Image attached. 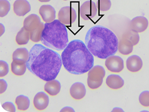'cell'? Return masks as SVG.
<instances>
[{
	"label": "cell",
	"instance_id": "cell-33",
	"mask_svg": "<svg viewBox=\"0 0 149 112\" xmlns=\"http://www.w3.org/2000/svg\"><path fill=\"white\" fill-rule=\"evenodd\" d=\"M64 1H67V0H64Z\"/></svg>",
	"mask_w": 149,
	"mask_h": 112
},
{
	"label": "cell",
	"instance_id": "cell-9",
	"mask_svg": "<svg viewBox=\"0 0 149 112\" xmlns=\"http://www.w3.org/2000/svg\"><path fill=\"white\" fill-rule=\"evenodd\" d=\"M149 25L148 20L143 16H137L131 21L130 29L138 33H142L146 30Z\"/></svg>",
	"mask_w": 149,
	"mask_h": 112
},
{
	"label": "cell",
	"instance_id": "cell-4",
	"mask_svg": "<svg viewBox=\"0 0 149 112\" xmlns=\"http://www.w3.org/2000/svg\"><path fill=\"white\" fill-rule=\"evenodd\" d=\"M41 43L48 48L61 51L68 44V36L67 28L58 20L45 24L42 34Z\"/></svg>",
	"mask_w": 149,
	"mask_h": 112
},
{
	"label": "cell",
	"instance_id": "cell-11",
	"mask_svg": "<svg viewBox=\"0 0 149 112\" xmlns=\"http://www.w3.org/2000/svg\"><path fill=\"white\" fill-rule=\"evenodd\" d=\"M49 97L44 92H39L36 94L33 99V105L36 109L42 111L45 109L49 105Z\"/></svg>",
	"mask_w": 149,
	"mask_h": 112
},
{
	"label": "cell",
	"instance_id": "cell-29",
	"mask_svg": "<svg viewBox=\"0 0 149 112\" xmlns=\"http://www.w3.org/2000/svg\"><path fill=\"white\" fill-rule=\"evenodd\" d=\"M2 108L6 111L10 112H16V108L14 104L10 102H5L2 105Z\"/></svg>",
	"mask_w": 149,
	"mask_h": 112
},
{
	"label": "cell",
	"instance_id": "cell-13",
	"mask_svg": "<svg viewBox=\"0 0 149 112\" xmlns=\"http://www.w3.org/2000/svg\"><path fill=\"white\" fill-rule=\"evenodd\" d=\"M143 66V62L141 58L138 55H132L128 57L126 60V67L131 73L139 71Z\"/></svg>",
	"mask_w": 149,
	"mask_h": 112
},
{
	"label": "cell",
	"instance_id": "cell-27",
	"mask_svg": "<svg viewBox=\"0 0 149 112\" xmlns=\"http://www.w3.org/2000/svg\"><path fill=\"white\" fill-rule=\"evenodd\" d=\"M98 8L102 12H106L111 8V2L110 0H99Z\"/></svg>",
	"mask_w": 149,
	"mask_h": 112
},
{
	"label": "cell",
	"instance_id": "cell-21",
	"mask_svg": "<svg viewBox=\"0 0 149 112\" xmlns=\"http://www.w3.org/2000/svg\"><path fill=\"white\" fill-rule=\"evenodd\" d=\"M29 58V52L25 48H19L16 50L12 56L13 60H17L27 62Z\"/></svg>",
	"mask_w": 149,
	"mask_h": 112
},
{
	"label": "cell",
	"instance_id": "cell-20",
	"mask_svg": "<svg viewBox=\"0 0 149 112\" xmlns=\"http://www.w3.org/2000/svg\"><path fill=\"white\" fill-rule=\"evenodd\" d=\"M30 39V32L24 27L22 28L17 33L16 37V41L19 46L26 44Z\"/></svg>",
	"mask_w": 149,
	"mask_h": 112
},
{
	"label": "cell",
	"instance_id": "cell-24",
	"mask_svg": "<svg viewBox=\"0 0 149 112\" xmlns=\"http://www.w3.org/2000/svg\"><path fill=\"white\" fill-rule=\"evenodd\" d=\"M122 37L130 41L134 46H136L139 41V35L138 33L131 29L124 33Z\"/></svg>",
	"mask_w": 149,
	"mask_h": 112
},
{
	"label": "cell",
	"instance_id": "cell-14",
	"mask_svg": "<svg viewBox=\"0 0 149 112\" xmlns=\"http://www.w3.org/2000/svg\"><path fill=\"white\" fill-rule=\"evenodd\" d=\"M70 93L71 96L76 100H80L86 94V89L84 85L81 82L74 83L71 87Z\"/></svg>",
	"mask_w": 149,
	"mask_h": 112
},
{
	"label": "cell",
	"instance_id": "cell-22",
	"mask_svg": "<svg viewBox=\"0 0 149 112\" xmlns=\"http://www.w3.org/2000/svg\"><path fill=\"white\" fill-rule=\"evenodd\" d=\"M16 104L17 109L20 111H26L30 106V101L28 97L24 95H20L16 99Z\"/></svg>",
	"mask_w": 149,
	"mask_h": 112
},
{
	"label": "cell",
	"instance_id": "cell-18",
	"mask_svg": "<svg viewBox=\"0 0 149 112\" xmlns=\"http://www.w3.org/2000/svg\"><path fill=\"white\" fill-rule=\"evenodd\" d=\"M134 46L130 41L122 37L118 43V51L123 55H128L132 53Z\"/></svg>",
	"mask_w": 149,
	"mask_h": 112
},
{
	"label": "cell",
	"instance_id": "cell-10",
	"mask_svg": "<svg viewBox=\"0 0 149 112\" xmlns=\"http://www.w3.org/2000/svg\"><path fill=\"white\" fill-rule=\"evenodd\" d=\"M39 13L45 22H51L56 19V11L50 5H42L39 9Z\"/></svg>",
	"mask_w": 149,
	"mask_h": 112
},
{
	"label": "cell",
	"instance_id": "cell-19",
	"mask_svg": "<svg viewBox=\"0 0 149 112\" xmlns=\"http://www.w3.org/2000/svg\"><path fill=\"white\" fill-rule=\"evenodd\" d=\"M27 69L26 63L25 62L13 60L11 63V71L16 75L21 76L24 74Z\"/></svg>",
	"mask_w": 149,
	"mask_h": 112
},
{
	"label": "cell",
	"instance_id": "cell-2",
	"mask_svg": "<svg viewBox=\"0 0 149 112\" xmlns=\"http://www.w3.org/2000/svg\"><path fill=\"white\" fill-rule=\"evenodd\" d=\"M61 56L64 67L72 74L86 73L93 67V55L80 40L70 41Z\"/></svg>",
	"mask_w": 149,
	"mask_h": 112
},
{
	"label": "cell",
	"instance_id": "cell-16",
	"mask_svg": "<svg viewBox=\"0 0 149 112\" xmlns=\"http://www.w3.org/2000/svg\"><path fill=\"white\" fill-rule=\"evenodd\" d=\"M40 18L35 14H32L26 17L24 21V27L31 32L36 29L41 23Z\"/></svg>",
	"mask_w": 149,
	"mask_h": 112
},
{
	"label": "cell",
	"instance_id": "cell-15",
	"mask_svg": "<svg viewBox=\"0 0 149 112\" xmlns=\"http://www.w3.org/2000/svg\"><path fill=\"white\" fill-rule=\"evenodd\" d=\"M106 83L109 88L113 90H117L122 88L125 83L122 77L116 74L110 75L108 76L106 79Z\"/></svg>",
	"mask_w": 149,
	"mask_h": 112
},
{
	"label": "cell",
	"instance_id": "cell-23",
	"mask_svg": "<svg viewBox=\"0 0 149 112\" xmlns=\"http://www.w3.org/2000/svg\"><path fill=\"white\" fill-rule=\"evenodd\" d=\"M45 27V24L41 22L36 29L30 32V39L33 42H39L41 40L42 34Z\"/></svg>",
	"mask_w": 149,
	"mask_h": 112
},
{
	"label": "cell",
	"instance_id": "cell-32",
	"mask_svg": "<svg viewBox=\"0 0 149 112\" xmlns=\"http://www.w3.org/2000/svg\"><path fill=\"white\" fill-rule=\"evenodd\" d=\"M40 2H49L51 0H38Z\"/></svg>",
	"mask_w": 149,
	"mask_h": 112
},
{
	"label": "cell",
	"instance_id": "cell-25",
	"mask_svg": "<svg viewBox=\"0 0 149 112\" xmlns=\"http://www.w3.org/2000/svg\"><path fill=\"white\" fill-rule=\"evenodd\" d=\"M10 9V4L7 0H0V16L3 18L8 15Z\"/></svg>",
	"mask_w": 149,
	"mask_h": 112
},
{
	"label": "cell",
	"instance_id": "cell-5",
	"mask_svg": "<svg viewBox=\"0 0 149 112\" xmlns=\"http://www.w3.org/2000/svg\"><path fill=\"white\" fill-rule=\"evenodd\" d=\"M106 75L104 69L101 66H95L88 71L87 85L91 89H97L103 83Z\"/></svg>",
	"mask_w": 149,
	"mask_h": 112
},
{
	"label": "cell",
	"instance_id": "cell-1",
	"mask_svg": "<svg viewBox=\"0 0 149 112\" xmlns=\"http://www.w3.org/2000/svg\"><path fill=\"white\" fill-rule=\"evenodd\" d=\"M62 64L61 56L57 52L39 44L32 47L26 62L27 69L46 82L56 78Z\"/></svg>",
	"mask_w": 149,
	"mask_h": 112
},
{
	"label": "cell",
	"instance_id": "cell-26",
	"mask_svg": "<svg viewBox=\"0 0 149 112\" xmlns=\"http://www.w3.org/2000/svg\"><path fill=\"white\" fill-rule=\"evenodd\" d=\"M139 103L145 107H149V91L142 92L139 97Z\"/></svg>",
	"mask_w": 149,
	"mask_h": 112
},
{
	"label": "cell",
	"instance_id": "cell-30",
	"mask_svg": "<svg viewBox=\"0 0 149 112\" xmlns=\"http://www.w3.org/2000/svg\"><path fill=\"white\" fill-rule=\"evenodd\" d=\"M7 88H8V85H7L6 82L3 79H1V80H0V93H3L6 91Z\"/></svg>",
	"mask_w": 149,
	"mask_h": 112
},
{
	"label": "cell",
	"instance_id": "cell-3",
	"mask_svg": "<svg viewBox=\"0 0 149 112\" xmlns=\"http://www.w3.org/2000/svg\"><path fill=\"white\" fill-rule=\"evenodd\" d=\"M118 38L110 29L101 25L91 28L85 37V43L91 54L102 59L114 55L118 50Z\"/></svg>",
	"mask_w": 149,
	"mask_h": 112
},
{
	"label": "cell",
	"instance_id": "cell-17",
	"mask_svg": "<svg viewBox=\"0 0 149 112\" xmlns=\"http://www.w3.org/2000/svg\"><path fill=\"white\" fill-rule=\"evenodd\" d=\"M61 90V84L56 79L47 81L44 86V90L51 96H56Z\"/></svg>",
	"mask_w": 149,
	"mask_h": 112
},
{
	"label": "cell",
	"instance_id": "cell-6",
	"mask_svg": "<svg viewBox=\"0 0 149 112\" xmlns=\"http://www.w3.org/2000/svg\"><path fill=\"white\" fill-rule=\"evenodd\" d=\"M58 19L63 24L70 25L77 19V13L72 7L70 6H64L59 10Z\"/></svg>",
	"mask_w": 149,
	"mask_h": 112
},
{
	"label": "cell",
	"instance_id": "cell-31",
	"mask_svg": "<svg viewBox=\"0 0 149 112\" xmlns=\"http://www.w3.org/2000/svg\"><path fill=\"white\" fill-rule=\"evenodd\" d=\"M60 112H74V109L70 108V107H65L63 109H62Z\"/></svg>",
	"mask_w": 149,
	"mask_h": 112
},
{
	"label": "cell",
	"instance_id": "cell-8",
	"mask_svg": "<svg viewBox=\"0 0 149 112\" xmlns=\"http://www.w3.org/2000/svg\"><path fill=\"white\" fill-rule=\"evenodd\" d=\"M97 9L96 4L92 1L84 2L80 9V16L84 20L93 19L97 14Z\"/></svg>",
	"mask_w": 149,
	"mask_h": 112
},
{
	"label": "cell",
	"instance_id": "cell-28",
	"mask_svg": "<svg viewBox=\"0 0 149 112\" xmlns=\"http://www.w3.org/2000/svg\"><path fill=\"white\" fill-rule=\"evenodd\" d=\"M9 73V66L8 64L3 61H0V77H3Z\"/></svg>",
	"mask_w": 149,
	"mask_h": 112
},
{
	"label": "cell",
	"instance_id": "cell-7",
	"mask_svg": "<svg viewBox=\"0 0 149 112\" xmlns=\"http://www.w3.org/2000/svg\"><path fill=\"white\" fill-rule=\"evenodd\" d=\"M105 66L111 73H119L124 69V62L120 56L111 55L106 59Z\"/></svg>",
	"mask_w": 149,
	"mask_h": 112
},
{
	"label": "cell",
	"instance_id": "cell-12",
	"mask_svg": "<svg viewBox=\"0 0 149 112\" xmlns=\"http://www.w3.org/2000/svg\"><path fill=\"white\" fill-rule=\"evenodd\" d=\"M31 10V6L27 0H16L13 4V10L19 16H24Z\"/></svg>",
	"mask_w": 149,
	"mask_h": 112
}]
</instances>
